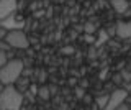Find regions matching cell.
Wrapping results in <instances>:
<instances>
[{
	"mask_svg": "<svg viewBox=\"0 0 131 110\" xmlns=\"http://www.w3.org/2000/svg\"><path fill=\"white\" fill-rule=\"evenodd\" d=\"M23 104V94L15 85H5L0 94V110H20Z\"/></svg>",
	"mask_w": 131,
	"mask_h": 110,
	"instance_id": "6da1fadb",
	"label": "cell"
},
{
	"mask_svg": "<svg viewBox=\"0 0 131 110\" xmlns=\"http://www.w3.org/2000/svg\"><path fill=\"white\" fill-rule=\"evenodd\" d=\"M23 74V61L12 59L3 67H0V81L5 85H13Z\"/></svg>",
	"mask_w": 131,
	"mask_h": 110,
	"instance_id": "7a4b0ae2",
	"label": "cell"
},
{
	"mask_svg": "<svg viewBox=\"0 0 131 110\" xmlns=\"http://www.w3.org/2000/svg\"><path fill=\"white\" fill-rule=\"evenodd\" d=\"M5 41L10 44V48H15V49H26V48L30 46V41H28L26 35H25L21 30L8 31Z\"/></svg>",
	"mask_w": 131,
	"mask_h": 110,
	"instance_id": "3957f363",
	"label": "cell"
},
{
	"mask_svg": "<svg viewBox=\"0 0 131 110\" xmlns=\"http://www.w3.org/2000/svg\"><path fill=\"white\" fill-rule=\"evenodd\" d=\"M128 99V91L126 89H116L110 94V99H108V104L103 110H115L118 108L120 105L125 104V100Z\"/></svg>",
	"mask_w": 131,
	"mask_h": 110,
	"instance_id": "277c9868",
	"label": "cell"
},
{
	"mask_svg": "<svg viewBox=\"0 0 131 110\" xmlns=\"http://www.w3.org/2000/svg\"><path fill=\"white\" fill-rule=\"evenodd\" d=\"M16 7H18L16 0H0V22L10 17V15H13Z\"/></svg>",
	"mask_w": 131,
	"mask_h": 110,
	"instance_id": "5b68a950",
	"label": "cell"
},
{
	"mask_svg": "<svg viewBox=\"0 0 131 110\" xmlns=\"http://www.w3.org/2000/svg\"><path fill=\"white\" fill-rule=\"evenodd\" d=\"M0 26L5 28V30H8V31L21 30V28L25 26V22H23V20L15 18V15H10V17H7L5 20H2V22H0Z\"/></svg>",
	"mask_w": 131,
	"mask_h": 110,
	"instance_id": "8992f818",
	"label": "cell"
},
{
	"mask_svg": "<svg viewBox=\"0 0 131 110\" xmlns=\"http://www.w3.org/2000/svg\"><path fill=\"white\" fill-rule=\"evenodd\" d=\"M115 30H116V36L120 38H131V22H118Z\"/></svg>",
	"mask_w": 131,
	"mask_h": 110,
	"instance_id": "52a82bcc",
	"label": "cell"
},
{
	"mask_svg": "<svg viewBox=\"0 0 131 110\" xmlns=\"http://www.w3.org/2000/svg\"><path fill=\"white\" fill-rule=\"evenodd\" d=\"M110 3H112L113 10L116 12V13H120V15H123L131 7V3L128 2V0H110Z\"/></svg>",
	"mask_w": 131,
	"mask_h": 110,
	"instance_id": "ba28073f",
	"label": "cell"
},
{
	"mask_svg": "<svg viewBox=\"0 0 131 110\" xmlns=\"http://www.w3.org/2000/svg\"><path fill=\"white\" fill-rule=\"evenodd\" d=\"M108 99H110V95L108 94H103V95H98L97 97V105L100 107L102 110H103L106 107V104H108Z\"/></svg>",
	"mask_w": 131,
	"mask_h": 110,
	"instance_id": "9c48e42d",
	"label": "cell"
},
{
	"mask_svg": "<svg viewBox=\"0 0 131 110\" xmlns=\"http://www.w3.org/2000/svg\"><path fill=\"white\" fill-rule=\"evenodd\" d=\"M106 39H108V33H106V30H100V31H98V39L95 41V44L100 46V44H103Z\"/></svg>",
	"mask_w": 131,
	"mask_h": 110,
	"instance_id": "30bf717a",
	"label": "cell"
},
{
	"mask_svg": "<svg viewBox=\"0 0 131 110\" xmlns=\"http://www.w3.org/2000/svg\"><path fill=\"white\" fill-rule=\"evenodd\" d=\"M49 87H46V85H43V87L38 89V95L41 97V100H48L49 99Z\"/></svg>",
	"mask_w": 131,
	"mask_h": 110,
	"instance_id": "8fae6325",
	"label": "cell"
},
{
	"mask_svg": "<svg viewBox=\"0 0 131 110\" xmlns=\"http://www.w3.org/2000/svg\"><path fill=\"white\" fill-rule=\"evenodd\" d=\"M8 63V54L7 51H0V67H3Z\"/></svg>",
	"mask_w": 131,
	"mask_h": 110,
	"instance_id": "7c38bea8",
	"label": "cell"
},
{
	"mask_svg": "<svg viewBox=\"0 0 131 110\" xmlns=\"http://www.w3.org/2000/svg\"><path fill=\"white\" fill-rule=\"evenodd\" d=\"M84 31L87 35H93V33H95V25H92V23H85V25H84Z\"/></svg>",
	"mask_w": 131,
	"mask_h": 110,
	"instance_id": "4fadbf2b",
	"label": "cell"
},
{
	"mask_svg": "<svg viewBox=\"0 0 131 110\" xmlns=\"http://www.w3.org/2000/svg\"><path fill=\"white\" fill-rule=\"evenodd\" d=\"M8 49H10V44L5 39H0V51H8Z\"/></svg>",
	"mask_w": 131,
	"mask_h": 110,
	"instance_id": "5bb4252c",
	"label": "cell"
},
{
	"mask_svg": "<svg viewBox=\"0 0 131 110\" xmlns=\"http://www.w3.org/2000/svg\"><path fill=\"white\" fill-rule=\"evenodd\" d=\"M62 54H74V48H72V46L62 48Z\"/></svg>",
	"mask_w": 131,
	"mask_h": 110,
	"instance_id": "9a60e30c",
	"label": "cell"
},
{
	"mask_svg": "<svg viewBox=\"0 0 131 110\" xmlns=\"http://www.w3.org/2000/svg\"><path fill=\"white\" fill-rule=\"evenodd\" d=\"M7 35H8V30H5V28L0 26V39H5Z\"/></svg>",
	"mask_w": 131,
	"mask_h": 110,
	"instance_id": "2e32d148",
	"label": "cell"
},
{
	"mask_svg": "<svg viewBox=\"0 0 131 110\" xmlns=\"http://www.w3.org/2000/svg\"><path fill=\"white\" fill-rule=\"evenodd\" d=\"M85 41L87 43H95V38H93V35H85Z\"/></svg>",
	"mask_w": 131,
	"mask_h": 110,
	"instance_id": "e0dca14e",
	"label": "cell"
},
{
	"mask_svg": "<svg viewBox=\"0 0 131 110\" xmlns=\"http://www.w3.org/2000/svg\"><path fill=\"white\" fill-rule=\"evenodd\" d=\"M75 94H77L79 99H82V97H84V89H75Z\"/></svg>",
	"mask_w": 131,
	"mask_h": 110,
	"instance_id": "ac0fdd59",
	"label": "cell"
},
{
	"mask_svg": "<svg viewBox=\"0 0 131 110\" xmlns=\"http://www.w3.org/2000/svg\"><path fill=\"white\" fill-rule=\"evenodd\" d=\"M115 110H131V108H129L126 104H123V105H120V107H118V108H115Z\"/></svg>",
	"mask_w": 131,
	"mask_h": 110,
	"instance_id": "d6986e66",
	"label": "cell"
},
{
	"mask_svg": "<svg viewBox=\"0 0 131 110\" xmlns=\"http://www.w3.org/2000/svg\"><path fill=\"white\" fill-rule=\"evenodd\" d=\"M3 89H5V84H3L2 81H0V94H2V91H3Z\"/></svg>",
	"mask_w": 131,
	"mask_h": 110,
	"instance_id": "ffe728a7",
	"label": "cell"
}]
</instances>
